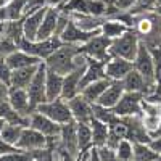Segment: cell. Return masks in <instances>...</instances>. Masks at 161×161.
<instances>
[{
	"label": "cell",
	"instance_id": "9a60e30c",
	"mask_svg": "<svg viewBox=\"0 0 161 161\" xmlns=\"http://www.w3.org/2000/svg\"><path fill=\"white\" fill-rule=\"evenodd\" d=\"M61 147L71 153L74 158L79 159V147H77V123L71 121V123H66L61 126V132L58 137Z\"/></svg>",
	"mask_w": 161,
	"mask_h": 161
},
{
	"label": "cell",
	"instance_id": "83f0119b",
	"mask_svg": "<svg viewBox=\"0 0 161 161\" xmlns=\"http://www.w3.org/2000/svg\"><path fill=\"white\" fill-rule=\"evenodd\" d=\"M77 147H79V159L84 158L92 148V129L89 123H77Z\"/></svg>",
	"mask_w": 161,
	"mask_h": 161
},
{
	"label": "cell",
	"instance_id": "60d3db41",
	"mask_svg": "<svg viewBox=\"0 0 161 161\" xmlns=\"http://www.w3.org/2000/svg\"><path fill=\"white\" fill-rule=\"evenodd\" d=\"M45 2H47L48 7H55V8H60L61 10L66 3L69 2V0H45Z\"/></svg>",
	"mask_w": 161,
	"mask_h": 161
},
{
	"label": "cell",
	"instance_id": "b9f144b4",
	"mask_svg": "<svg viewBox=\"0 0 161 161\" xmlns=\"http://www.w3.org/2000/svg\"><path fill=\"white\" fill-rule=\"evenodd\" d=\"M13 150H18V148H16V147H11V145L5 143L2 139H0V155H2V153H7V152H13Z\"/></svg>",
	"mask_w": 161,
	"mask_h": 161
},
{
	"label": "cell",
	"instance_id": "30bf717a",
	"mask_svg": "<svg viewBox=\"0 0 161 161\" xmlns=\"http://www.w3.org/2000/svg\"><path fill=\"white\" fill-rule=\"evenodd\" d=\"M29 126L39 132H42L47 139L60 137V132H61V124L55 123L53 119H50L48 116L39 111H32L29 114Z\"/></svg>",
	"mask_w": 161,
	"mask_h": 161
},
{
	"label": "cell",
	"instance_id": "277c9868",
	"mask_svg": "<svg viewBox=\"0 0 161 161\" xmlns=\"http://www.w3.org/2000/svg\"><path fill=\"white\" fill-rule=\"evenodd\" d=\"M132 66L137 73L142 74V77L147 80V84L152 87V90L155 93V64H153L152 52L147 44H143V42L140 44L136 58L132 60Z\"/></svg>",
	"mask_w": 161,
	"mask_h": 161
},
{
	"label": "cell",
	"instance_id": "2e32d148",
	"mask_svg": "<svg viewBox=\"0 0 161 161\" xmlns=\"http://www.w3.org/2000/svg\"><path fill=\"white\" fill-rule=\"evenodd\" d=\"M45 11H47V5L40 7L39 10H36L32 13H28L26 16H23V34H24V39L37 40V34H39V29H40V24H42Z\"/></svg>",
	"mask_w": 161,
	"mask_h": 161
},
{
	"label": "cell",
	"instance_id": "ab89813d",
	"mask_svg": "<svg viewBox=\"0 0 161 161\" xmlns=\"http://www.w3.org/2000/svg\"><path fill=\"white\" fill-rule=\"evenodd\" d=\"M86 161H102V158H100V153H98V148H93L87 153V156H86Z\"/></svg>",
	"mask_w": 161,
	"mask_h": 161
},
{
	"label": "cell",
	"instance_id": "603a6c76",
	"mask_svg": "<svg viewBox=\"0 0 161 161\" xmlns=\"http://www.w3.org/2000/svg\"><path fill=\"white\" fill-rule=\"evenodd\" d=\"M105 64H106L105 61L87 58V66H86L82 80H80V89L86 87L90 82H93V80H98V79L106 77V74H105Z\"/></svg>",
	"mask_w": 161,
	"mask_h": 161
},
{
	"label": "cell",
	"instance_id": "8992f818",
	"mask_svg": "<svg viewBox=\"0 0 161 161\" xmlns=\"http://www.w3.org/2000/svg\"><path fill=\"white\" fill-rule=\"evenodd\" d=\"M110 45H111V39L105 37L102 34H97V36H93L92 39H89L86 44L80 45V53H84L87 58L100 60V61L106 63L111 58Z\"/></svg>",
	"mask_w": 161,
	"mask_h": 161
},
{
	"label": "cell",
	"instance_id": "f907efd6",
	"mask_svg": "<svg viewBox=\"0 0 161 161\" xmlns=\"http://www.w3.org/2000/svg\"><path fill=\"white\" fill-rule=\"evenodd\" d=\"M156 161H159V159H156Z\"/></svg>",
	"mask_w": 161,
	"mask_h": 161
},
{
	"label": "cell",
	"instance_id": "f6af8a7d",
	"mask_svg": "<svg viewBox=\"0 0 161 161\" xmlns=\"http://www.w3.org/2000/svg\"><path fill=\"white\" fill-rule=\"evenodd\" d=\"M29 161H45V159H44V158H40V156L37 155V152H34V158L29 159Z\"/></svg>",
	"mask_w": 161,
	"mask_h": 161
},
{
	"label": "cell",
	"instance_id": "ba28073f",
	"mask_svg": "<svg viewBox=\"0 0 161 161\" xmlns=\"http://www.w3.org/2000/svg\"><path fill=\"white\" fill-rule=\"evenodd\" d=\"M48 145V139L44 136L42 132L36 130L34 127L31 126H26L21 132V136L16 142V148L18 150H23V152H40V150H45Z\"/></svg>",
	"mask_w": 161,
	"mask_h": 161
},
{
	"label": "cell",
	"instance_id": "4fadbf2b",
	"mask_svg": "<svg viewBox=\"0 0 161 161\" xmlns=\"http://www.w3.org/2000/svg\"><path fill=\"white\" fill-rule=\"evenodd\" d=\"M66 102H68L73 119L76 123H89L93 118V103H90L87 98H84L80 93H77L76 97L66 100Z\"/></svg>",
	"mask_w": 161,
	"mask_h": 161
},
{
	"label": "cell",
	"instance_id": "cb8c5ba5",
	"mask_svg": "<svg viewBox=\"0 0 161 161\" xmlns=\"http://www.w3.org/2000/svg\"><path fill=\"white\" fill-rule=\"evenodd\" d=\"M39 68V64L34 66H26V68H19V69H13L11 71V77H10V87L15 89H28L29 82L32 80L36 71Z\"/></svg>",
	"mask_w": 161,
	"mask_h": 161
},
{
	"label": "cell",
	"instance_id": "f1b7e54d",
	"mask_svg": "<svg viewBox=\"0 0 161 161\" xmlns=\"http://www.w3.org/2000/svg\"><path fill=\"white\" fill-rule=\"evenodd\" d=\"M110 82H111V79H108V77L93 80V82H90L86 87L80 89V95H82L84 98H87L90 103H97V100L100 98L102 93L106 90V87L110 86Z\"/></svg>",
	"mask_w": 161,
	"mask_h": 161
},
{
	"label": "cell",
	"instance_id": "ffe728a7",
	"mask_svg": "<svg viewBox=\"0 0 161 161\" xmlns=\"http://www.w3.org/2000/svg\"><path fill=\"white\" fill-rule=\"evenodd\" d=\"M58 16H60V8L47 5V11L44 15L42 24H40V29H39V34H37V40H44V39H48V37L55 36Z\"/></svg>",
	"mask_w": 161,
	"mask_h": 161
},
{
	"label": "cell",
	"instance_id": "52a82bcc",
	"mask_svg": "<svg viewBox=\"0 0 161 161\" xmlns=\"http://www.w3.org/2000/svg\"><path fill=\"white\" fill-rule=\"evenodd\" d=\"M45 74H47V66L42 61L39 64V68L32 77V80L28 86V95H29V102L32 110L36 111V108L39 105H42L47 102V95H45Z\"/></svg>",
	"mask_w": 161,
	"mask_h": 161
},
{
	"label": "cell",
	"instance_id": "f35d334b",
	"mask_svg": "<svg viewBox=\"0 0 161 161\" xmlns=\"http://www.w3.org/2000/svg\"><path fill=\"white\" fill-rule=\"evenodd\" d=\"M148 147L153 152H156L158 155H161V136L159 137H152L150 142H148Z\"/></svg>",
	"mask_w": 161,
	"mask_h": 161
},
{
	"label": "cell",
	"instance_id": "e0dca14e",
	"mask_svg": "<svg viewBox=\"0 0 161 161\" xmlns=\"http://www.w3.org/2000/svg\"><path fill=\"white\" fill-rule=\"evenodd\" d=\"M132 61L119 58V57H111L105 64V74L111 80H123L129 71H132Z\"/></svg>",
	"mask_w": 161,
	"mask_h": 161
},
{
	"label": "cell",
	"instance_id": "bcb514c9",
	"mask_svg": "<svg viewBox=\"0 0 161 161\" xmlns=\"http://www.w3.org/2000/svg\"><path fill=\"white\" fill-rule=\"evenodd\" d=\"M7 123H5V119H2L0 118V132H2V129H3V126H5Z\"/></svg>",
	"mask_w": 161,
	"mask_h": 161
},
{
	"label": "cell",
	"instance_id": "7dc6e473",
	"mask_svg": "<svg viewBox=\"0 0 161 161\" xmlns=\"http://www.w3.org/2000/svg\"><path fill=\"white\" fill-rule=\"evenodd\" d=\"M86 156H87V155H86ZM86 156H84V158H80V161H86Z\"/></svg>",
	"mask_w": 161,
	"mask_h": 161
},
{
	"label": "cell",
	"instance_id": "7c38bea8",
	"mask_svg": "<svg viewBox=\"0 0 161 161\" xmlns=\"http://www.w3.org/2000/svg\"><path fill=\"white\" fill-rule=\"evenodd\" d=\"M140 118H142V123H143L145 129L148 130V134H152L158 127L159 121H161V103L143 97Z\"/></svg>",
	"mask_w": 161,
	"mask_h": 161
},
{
	"label": "cell",
	"instance_id": "ee69618b",
	"mask_svg": "<svg viewBox=\"0 0 161 161\" xmlns=\"http://www.w3.org/2000/svg\"><path fill=\"white\" fill-rule=\"evenodd\" d=\"M159 136H161V121H159L158 127H156V129H155V130L150 134V137H159Z\"/></svg>",
	"mask_w": 161,
	"mask_h": 161
},
{
	"label": "cell",
	"instance_id": "1f68e13d",
	"mask_svg": "<svg viewBox=\"0 0 161 161\" xmlns=\"http://www.w3.org/2000/svg\"><path fill=\"white\" fill-rule=\"evenodd\" d=\"M23 129L24 127L19 126V124H10V123H7L3 126L2 132H0V139H2L5 143L15 147L18 139H19V136H21V132H23Z\"/></svg>",
	"mask_w": 161,
	"mask_h": 161
},
{
	"label": "cell",
	"instance_id": "484cf974",
	"mask_svg": "<svg viewBox=\"0 0 161 161\" xmlns=\"http://www.w3.org/2000/svg\"><path fill=\"white\" fill-rule=\"evenodd\" d=\"M0 118L5 119V123H10V124H19L23 127L29 126V116H24V114L18 113L10 105L8 98L0 100Z\"/></svg>",
	"mask_w": 161,
	"mask_h": 161
},
{
	"label": "cell",
	"instance_id": "3957f363",
	"mask_svg": "<svg viewBox=\"0 0 161 161\" xmlns=\"http://www.w3.org/2000/svg\"><path fill=\"white\" fill-rule=\"evenodd\" d=\"M60 45H63L61 39L58 36H53L44 40H28V39H23L19 42V48L31 53V55L37 57L39 60L45 61L53 52H55Z\"/></svg>",
	"mask_w": 161,
	"mask_h": 161
},
{
	"label": "cell",
	"instance_id": "9c48e42d",
	"mask_svg": "<svg viewBox=\"0 0 161 161\" xmlns=\"http://www.w3.org/2000/svg\"><path fill=\"white\" fill-rule=\"evenodd\" d=\"M143 93L139 92H124V95L121 97L118 105L113 108V111L119 118H126V116H140L142 114V100H143Z\"/></svg>",
	"mask_w": 161,
	"mask_h": 161
},
{
	"label": "cell",
	"instance_id": "e575fe53",
	"mask_svg": "<svg viewBox=\"0 0 161 161\" xmlns=\"http://www.w3.org/2000/svg\"><path fill=\"white\" fill-rule=\"evenodd\" d=\"M26 3H28V0H10L5 5L8 21L21 19L24 16V11H26Z\"/></svg>",
	"mask_w": 161,
	"mask_h": 161
},
{
	"label": "cell",
	"instance_id": "6da1fadb",
	"mask_svg": "<svg viewBox=\"0 0 161 161\" xmlns=\"http://www.w3.org/2000/svg\"><path fill=\"white\" fill-rule=\"evenodd\" d=\"M79 53H80V45L63 44L53 52L44 63L47 66V69L55 71L61 76H66L74 68V60Z\"/></svg>",
	"mask_w": 161,
	"mask_h": 161
},
{
	"label": "cell",
	"instance_id": "8d00e7d4",
	"mask_svg": "<svg viewBox=\"0 0 161 161\" xmlns=\"http://www.w3.org/2000/svg\"><path fill=\"white\" fill-rule=\"evenodd\" d=\"M18 48H19L18 44L13 42L11 39H8V37H5V36L0 37V57L7 58L8 55H11V53L15 52V50H18Z\"/></svg>",
	"mask_w": 161,
	"mask_h": 161
},
{
	"label": "cell",
	"instance_id": "f546056e",
	"mask_svg": "<svg viewBox=\"0 0 161 161\" xmlns=\"http://www.w3.org/2000/svg\"><path fill=\"white\" fill-rule=\"evenodd\" d=\"M127 29H130L127 24H124L123 21H119V19L110 16V18H105L102 28H100V34L113 40V39H116L119 36H123Z\"/></svg>",
	"mask_w": 161,
	"mask_h": 161
},
{
	"label": "cell",
	"instance_id": "ac0fdd59",
	"mask_svg": "<svg viewBox=\"0 0 161 161\" xmlns=\"http://www.w3.org/2000/svg\"><path fill=\"white\" fill-rule=\"evenodd\" d=\"M10 105L15 108L18 113L24 114V116H29L34 110L31 106L29 102V95H28V90L26 89H15V87H10L8 89V95H7Z\"/></svg>",
	"mask_w": 161,
	"mask_h": 161
},
{
	"label": "cell",
	"instance_id": "7a4b0ae2",
	"mask_svg": "<svg viewBox=\"0 0 161 161\" xmlns=\"http://www.w3.org/2000/svg\"><path fill=\"white\" fill-rule=\"evenodd\" d=\"M140 44H142L140 36L130 28L123 36H119V37H116V39L111 40L110 55L132 61L134 58H136V55H137V50H139Z\"/></svg>",
	"mask_w": 161,
	"mask_h": 161
},
{
	"label": "cell",
	"instance_id": "44dd1931",
	"mask_svg": "<svg viewBox=\"0 0 161 161\" xmlns=\"http://www.w3.org/2000/svg\"><path fill=\"white\" fill-rule=\"evenodd\" d=\"M123 86H124V90L126 92H139V93H143V95H152L153 90L152 87L147 84V80L142 77L140 73H137L136 69L132 68V71H129L126 74V77L123 79Z\"/></svg>",
	"mask_w": 161,
	"mask_h": 161
},
{
	"label": "cell",
	"instance_id": "7bdbcfd3",
	"mask_svg": "<svg viewBox=\"0 0 161 161\" xmlns=\"http://www.w3.org/2000/svg\"><path fill=\"white\" fill-rule=\"evenodd\" d=\"M8 86L5 84V82H2L0 80V100H3V98H7V95H8Z\"/></svg>",
	"mask_w": 161,
	"mask_h": 161
},
{
	"label": "cell",
	"instance_id": "4316f807",
	"mask_svg": "<svg viewBox=\"0 0 161 161\" xmlns=\"http://www.w3.org/2000/svg\"><path fill=\"white\" fill-rule=\"evenodd\" d=\"M61 92H63V76L55 73V71L47 69V74H45V95H47V102L61 98Z\"/></svg>",
	"mask_w": 161,
	"mask_h": 161
},
{
	"label": "cell",
	"instance_id": "d6a6232c",
	"mask_svg": "<svg viewBox=\"0 0 161 161\" xmlns=\"http://www.w3.org/2000/svg\"><path fill=\"white\" fill-rule=\"evenodd\" d=\"M158 156L159 155L150 148L148 143H134L132 161H156Z\"/></svg>",
	"mask_w": 161,
	"mask_h": 161
},
{
	"label": "cell",
	"instance_id": "d6986e66",
	"mask_svg": "<svg viewBox=\"0 0 161 161\" xmlns=\"http://www.w3.org/2000/svg\"><path fill=\"white\" fill-rule=\"evenodd\" d=\"M124 92L126 90H124V86H123V80H111L110 86L106 87V90L97 100V105L113 110L114 106L118 105V102L121 100V97L124 95Z\"/></svg>",
	"mask_w": 161,
	"mask_h": 161
},
{
	"label": "cell",
	"instance_id": "5b68a950",
	"mask_svg": "<svg viewBox=\"0 0 161 161\" xmlns=\"http://www.w3.org/2000/svg\"><path fill=\"white\" fill-rule=\"evenodd\" d=\"M36 111L42 113L45 116H48L50 119H53L55 123L58 124H66V123H71L73 119V114H71V110L68 106V102L64 98H57V100H50V102H45L42 105H39Z\"/></svg>",
	"mask_w": 161,
	"mask_h": 161
},
{
	"label": "cell",
	"instance_id": "d590c367",
	"mask_svg": "<svg viewBox=\"0 0 161 161\" xmlns=\"http://www.w3.org/2000/svg\"><path fill=\"white\" fill-rule=\"evenodd\" d=\"M113 152H114V156H116L118 161H132L134 143L130 140H127V139H123Z\"/></svg>",
	"mask_w": 161,
	"mask_h": 161
},
{
	"label": "cell",
	"instance_id": "c3c4849f",
	"mask_svg": "<svg viewBox=\"0 0 161 161\" xmlns=\"http://www.w3.org/2000/svg\"><path fill=\"white\" fill-rule=\"evenodd\" d=\"M158 159H159V161H161V155H159V156H158Z\"/></svg>",
	"mask_w": 161,
	"mask_h": 161
},
{
	"label": "cell",
	"instance_id": "4dcf8cb0",
	"mask_svg": "<svg viewBox=\"0 0 161 161\" xmlns=\"http://www.w3.org/2000/svg\"><path fill=\"white\" fill-rule=\"evenodd\" d=\"M90 129H92V143L95 148H102L106 145V139H108V124L102 123V121L92 118L89 121Z\"/></svg>",
	"mask_w": 161,
	"mask_h": 161
},
{
	"label": "cell",
	"instance_id": "836d02e7",
	"mask_svg": "<svg viewBox=\"0 0 161 161\" xmlns=\"http://www.w3.org/2000/svg\"><path fill=\"white\" fill-rule=\"evenodd\" d=\"M152 57H153V64H155V93L161 95V47L159 45H148Z\"/></svg>",
	"mask_w": 161,
	"mask_h": 161
},
{
	"label": "cell",
	"instance_id": "8fae6325",
	"mask_svg": "<svg viewBox=\"0 0 161 161\" xmlns=\"http://www.w3.org/2000/svg\"><path fill=\"white\" fill-rule=\"evenodd\" d=\"M124 124H126V139L132 143H148L150 142V134L145 129L142 118L140 116H126Z\"/></svg>",
	"mask_w": 161,
	"mask_h": 161
},
{
	"label": "cell",
	"instance_id": "7402d4cb",
	"mask_svg": "<svg viewBox=\"0 0 161 161\" xmlns=\"http://www.w3.org/2000/svg\"><path fill=\"white\" fill-rule=\"evenodd\" d=\"M5 60H7V63H8L11 71L13 69H19V68H26V66H34V64H40V63H42V60H39L37 57L31 55V53L24 52L21 48L15 50Z\"/></svg>",
	"mask_w": 161,
	"mask_h": 161
},
{
	"label": "cell",
	"instance_id": "681fc988",
	"mask_svg": "<svg viewBox=\"0 0 161 161\" xmlns=\"http://www.w3.org/2000/svg\"><path fill=\"white\" fill-rule=\"evenodd\" d=\"M159 47H161V42H159Z\"/></svg>",
	"mask_w": 161,
	"mask_h": 161
},
{
	"label": "cell",
	"instance_id": "5bb4252c",
	"mask_svg": "<svg viewBox=\"0 0 161 161\" xmlns=\"http://www.w3.org/2000/svg\"><path fill=\"white\" fill-rule=\"evenodd\" d=\"M97 34H100V31H93V32H89V31H82L79 28V26L73 21V19H69V23H68V26L63 29V32L58 36L60 39H61V42L63 44H73V45H82V44H86L89 39H92L93 36H97Z\"/></svg>",
	"mask_w": 161,
	"mask_h": 161
},
{
	"label": "cell",
	"instance_id": "d4e9b609",
	"mask_svg": "<svg viewBox=\"0 0 161 161\" xmlns=\"http://www.w3.org/2000/svg\"><path fill=\"white\" fill-rule=\"evenodd\" d=\"M69 16L80 29L89 31V32L100 31L102 24L105 21V16H93V15H89V13H69Z\"/></svg>",
	"mask_w": 161,
	"mask_h": 161
},
{
	"label": "cell",
	"instance_id": "74e56055",
	"mask_svg": "<svg viewBox=\"0 0 161 161\" xmlns=\"http://www.w3.org/2000/svg\"><path fill=\"white\" fill-rule=\"evenodd\" d=\"M10 77H11V69L3 57H0V80L5 82L10 87Z\"/></svg>",
	"mask_w": 161,
	"mask_h": 161
}]
</instances>
